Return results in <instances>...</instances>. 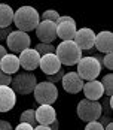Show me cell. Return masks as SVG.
I'll return each instance as SVG.
<instances>
[{"label": "cell", "mask_w": 113, "mask_h": 130, "mask_svg": "<svg viewBox=\"0 0 113 130\" xmlns=\"http://www.w3.org/2000/svg\"><path fill=\"white\" fill-rule=\"evenodd\" d=\"M40 23V15L31 6H21L13 12V24L19 31L30 33L31 30H36Z\"/></svg>", "instance_id": "obj_1"}, {"label": "cell", "mask_w": 113, "mask_h": 130, "mask_svg": "<svg viewBox=\"0 0 113 130\" xmlns=\"http://www.w3.org/2000/svg\"><path fill=\"white\" fill-rule=\"evenodd\" d=\"M55 55L58 57L61 66H75L83 57L80 48L73 40H63L58 46H55Z\"/></svg>", "instance_id": "obj_2"}, {"label": "cell", "mask_w": 113, "mask_h": 130, "mask_svg": "<svg viewBox=\"0 0 113 130\" xmlns=\"http://www.w3.org/2000/svg\"><path fill=\"white\" fill-rule=\"evenodd\" d=\"M101 69L103 67L98 63V60H95L92 55H86V57H82L79 63L76 64V73L82 78L83 82H88V81H94L97 79V76H100Z\"/></svg>", "instance_id": "obj_3"}, {"label": "cell", "mask_w": 113, "mask_h": 130, "mask_svg": "<svg viewBox=\"0 0 113 130\" xmlns=\"http://www.w3.org/2000/svg\"><path fill=\"white\" fill-rule=\"evenodd\" d=\"M36 85H37V78L31 72L16 73V76H13L12 82H11V88L13 90V93L21 94V96H27V94L33 93Z\"/></svg>", "instance_id": "obj_4"}, {"label": "cell", "mask_w": 113, "mask_h": 130, "mask_svg": "<svg viewBox=\"0 0 113 130\" xmlns=\"http://www.w3.org/2000/svg\"><path fill=\"white\" fill-rule=\"evenodd\" d=\"M33 94H34V100L39 105H54L58 99V88L48 81H43V82H37Z\"/></svg>", "instance_id": "obj_5"}, {"label": "cell", "mask_w": 113, "mask_h": 130, "mask_svg": "<svg viewBox=\"0 0 113 130\" xmlns=\"http://www.w3.org/2000/svg\"><path fill=\"white\" fill-rule=\"evenodd\" d=\"M77 117L80 118L82 121L85 123H91V121H97L98 118L103 115L101 114V105L100 102H95V100H80L77 103Z\"/></svg>", "instance_id": "obj_6"}, {"label": "cell", "mask_w": 113, "mask_h": 130, "mask_svg": "<svg viewBox=\"0 0 113 130\" xmlns=\"http://www.w3.org/2000/svg\"><path fill=\"white\" fill-rule=\"evenodd\" d=\"M30 43H31L30 35L19 30H12L6 39V45L12 52H22L24 50L30 48Z\"/></svg>", "instance_id": "obj_7"}, {"label": "cell", "mask_w": 113, "mask_h": 130, "mask_svg": "<svg viewBox=\"0 0 113 130\" xmlns=\"http://www.w3.org/2000/svg\"><path fill=\"white\" fill-rule=\"evenodd\" d=\"M36 36L40 43H52L57 39V24L52 21H40L36 27Z\"/></svg>", "instance_id": "obj_8"}, {"label": "cell", "mask_w": 113, "mask_h": 130, "mask_svg": "<svg viewBox=\"0 0 113 130\" xmlns=\"http://www.w3.org/2000/svg\"><path fill=\"white\" fill-rule=\"evenodd\" d=\"M18 60H19V66L24 69L25 72H33L34 69L39 67L40 55H39V52L34 48H27L22 52H19Z\"/></svg>", "instance_id": "obj_9"}, {"label": "cell", "mask_w": 113, "mask_h": 130, "mask_svg": "<svg viewBox=\"0 0 113 130\" xmlns=\"http://www.w3.org/2000/svg\"><path fill=\"white\" fill-rule=\"evenodd\" d=\"M73 42L80 48V51L83 50H91L94 48V42H95V31L92 28L88 27H83V28H79L76 31Z\"/></svg>", "instance_id": "obj_10"}, {"label": "cell", "mask_w": 113, "mask_h": 130, "mask_svg": "<svg viewBox=\"0 0 113 130\" xmlns=\"http://www.w3.org/2000/svg\"><path fill=\"white\" fill-rule=\"evenodd\" d=\"M61 82H63L64 91H67L69 94H77V93H80L82 88H83V84H85L82 81V78L76 72H67V73H64Z\"/></svg>", "instance_id": "obj_11"}, {"label": "cell", "mask_w": 113, "mask_h": 130, "mask_svg": "<svg viewBox=\"0 0 113 130\" xmlns=\"http://www.w3.org/2000/svg\"><path fill=\"white\" fill-rule=\"evenodd\" d=\"M39 67L45 75L51 76V75L57 73L58 70H61V63H60V60H58V57L55 54H46V55L40 57Z\"/></svg>", "instance_id": "obj_12"}, {"label": "cell", "mask_w": 113, "mask_h": 130, "mask_svg": "<svg viewBox=\"0 0 113 130\" xmlns=\"http://www.w3.org/2000/svg\"><path fill=\"white\" fill-rule=\"evenodd\" d=\"M83 94H85V99L86 100H95V102H100V99H103L104 96V90H103V85L98 79H94V81H88L83 84Z\"/></svg>", "instance_id": "obj_13"}, {"label": "cell", "mask_w": 113, "mask_h": 130, "mask_svg": "<svg viewBox=\"0 0 113 130\" xmlns=\"http://www.w3.org/2000/svg\"><path fill=\"white\" fill-rule=\"evenodd\" d=\"M16 103V94L8 85L0 87V112H9Z\"/></svg>", "instance_id": "obj_14"}, {"label": "cell", "mask_w": 113, "mask_h": 130, "mask_svg": "<svg viewBox=\"0 0 113 130\" xmlns=\"http://www.w3.org/2000/svg\"><path fill=\"white\" fill-rule=\"evenodd\" d=\"M34 112L37 124L42 126H49L54 120H57V112L52 105H39V108L34 109Z\"/></svg>", "instance_id": "obj_15"}, {"label": "cell", "mask_w": 113, "mask_h": 130, "mask_svg": "<svg viewBox=\"0 0 113 130\" xmlns=\"http://www.w3.org/2000/svg\"><path fill=\"white\" fill-rule=\"evenodd\" d=\"M94 46L100 52H104V54L113 52V35H112V31H100V33H95Z\"/></svg>", "instance_id": "obj_16"}, {"label": "cell", "mask_w": 113, "mask_h": 130, "mask_svg": "<svg viewBox=\"0 0 113 130\" xmlns=\"http://www.w3.org/2000/svg\"><path fill=\"white\" fill-rule=\"evenodd\" d=\"M76 31V21L70 20V21H58L57 23V38L61 40H73Z\"/></svg>", "instance_id": "obj_17"}, {"label": "cell", "mask_w": 113, "mask_h": 130, "mask_svg": "<svg viewBox=\"0 0 113 130\" xmlns=\"http://www.w3.org/2000/svg\"><path fill=\"white\" fill-rule=\"evenodd\" d=\"M19 67L21 66H19V60H18L16 54H5L3 58L0 60V70H3L5 73H8L11 76L18 72Z\"/></svg>", "instance_id": "obj_18"}, {"label": "cell", "mask_w": 113, "mask_h": 130, "mask_svg": "<svg viewBox=\"0 0 113 130\" xmlns=\"http://www.w3.org/2000/svg\"><path fill=\"white\" fill-rule=\"evenodd\" d=\"M13 11L12 8L6 3H0V28L11 27L13 23Z\"/></svg>", "instance_id": "obj_19"}, {"label": "cell", "mask_w": 113, "mask_h": 130, "mask_svg": "<svg viewBox=\"0 0 113 130\" xmlns=\"http://www.w3.org/2000/svg\"><path fill=\"white\" fill-rule=\"evenodd\" d=\"M100 82L103 85V90H104V96L106 97H112L113 96V75L109 73V75L103 76V79Z\"/></svg>", "instance_id": "obj_20"}, {"label": "cell", "mask_w": 113, "mask_h": 130, "mask_svg": "<svg viewBox=\"0 0 113 130\" xmlns=\"http://www.w3.org/2000/svg\"><path fill=\"white\" fill-rule=\"evenodd\" d=\"M19 121L30 124L31 127H36L37 126V121H36V112H34V109H27V111H24L21 114V117H19Z\"/></svg>", "instance_id": "obj_21"}, {"label": "cell", "mask_w": 113, "mask_h": 130, "mask_svg": "<svg viewBox=\"0 0 113 130\" xmlns=\"http://www.w3.org/2000/svg\"><path fill=\"white\" fill-rule=\"evenodd\" d=\"M34 50L39 52L40 57H42V55H46V54H55V46H54V43H40V42H39Z\"/></svg>", "instance_id": "obj_22"}, {"label": "cell", "mask_w": 113, "mask_h": 130, "mask_svg": "<svg viewBox=\"0 0 113 130\" xmlns=\"http://www.w3.org/2000/svg\"><path fill=\"white\" fill-rule=\"evenodd\" d=\"M101 105V114H104L106 117H110L112 114V108H113V96L112 97H106L103 99V103Z\"/></svg>", "instance_id": "obj_23"}, {"label": "cell", "mask_w": 113, "mask_h": 130, "mask_svg": "<svg viewBox=\"0 0 113 130\" xmlns=\"http://www.w3.org/2000/svg\"><path fill=\"white\" fill-rule=\"evenodd\" d=\"M60 17H61V15L57 12V11L48 9V11H45V12L42 13L40 21H52V23H55V24H57V21H58V18H60Z\"/></svg>", "instance_id": "obj_24"}, {"label": "cell", "mask_w": 113, "mask_h": 130, "mask_svg": "<svg viewBox=\"0 0 113 130\" xmlns=\"http://www.w3.org/2000/svg\"><path fill=\"white\" fill-rule=\"evenodd\" d=\"M101 64H104L106 69L112 70V69H113V52L104 54V57H103V60H101Z\"/></svg>", "instance_id": "obj_25"}, {"label": "cell", "mask_w": 113, "mask_h": 130, "mask_svg": "<svg viewBox=\"0 0 113 130\" xmlns=\"http://www.w3.org/2000/svg\"><path fill=\"white\" fill-rule=\"evenodd\" d=\"M63 76H64V70L61 69V70H58L57 73H54V75H51V76H46V78H48L46 81H48V82H51V84H54V85H55L57 82H60V81L63 79Z\"/></svg>", "instance_id": "obj_26"}, {"label": "cell", "mask_w": 113, "mask_h": 130, "mask_svg": "<svg viewBox=\"0 0 113 130\" xmlns=\"http://www.w3.org/2000/svg\"><path fill=\"white\" fill-rule=\"evenodd\" d=\"M11 82H12V76L8 75V73H5L3 70H0V87H2V85L11 87Z\"/></svg>", "instance_id": "obj_27"}, {"label": "cell", "mask_w": 113, "mask_h": 130, "mask_svg": "<svg viewBox=\"0 0 113 130\" xmlns=\"http://www.w3.org/2000/svg\"><path fill=\"white\" fill-rule=\"evenodd\" d=\"M85 130H104V127L100 124V121L97 120V121H91L88 123L86 126H85Z\"/></svg>", "instance_id": "obj_28"}, {"label": "cell", "mask_w": 113, "mask_h": 130, "mask_svg": "<svg viewBox=\"0 0 113 130\" xmlns=\"http://www.w3.org/2000/svg\"><path fill=\"white\" fill-rule=\"evenodd\" d=\"M11 31H12V28H11V27H6V28H0V42H3V40L8 39V36L11 35Z\"/></svg>", "instance_id": "obj_29"}, {"label": "cell", "mask_w": 113, "mask_h": 130, "mask_svg": "<svg viewBox=\"0 0 113 130\" xmlns=\"http://www.w3.org/2000/svg\"><path fill=\"white\" fill-rule=\"evenodd\" d=\"M0 130H13L12 124L6 120H0Z\"/></svg>", "instance_id": "obj_30"}, {"label": "cell", "mask_w": 113, "mask_h": 130, "mask_svg": "<svg viewBox=\"0 0 113 130\" xmlns=\"http://www.w3.org/2000/svg\"><path fill=\"white\" fill-rule=\"evenodd\" d=\"M15 130H34V127H31V126L27 124V123H19V124L15 127Z\"/></svg>", "instance_id": "obj_31"}, {"label": "cell", "mask_w": 113, "mask_h": 130, "mask_svg": "<svg viewBox=\"0 0 113 130\" xmlns=\"http://www.w3.org/2000/svg\"><path fill=\"white\" fill-rule=\"evenodd\" d=\"M48 127H49L51 130H58V129H60V124H58V120H54V121L51 123V124L48 126Z\"/></svg>", "instance_id": "obj_32"}, {"label": "cell", "mask_w": 113, "mask_h": 130, "mask_svg": "<svg viewBox=\"0 0 113 130\" xmlns=\"http://www.w3.org/2000/svg\"><path fill=\"white\" fill-rule=\"evenodd\" d=\"M34 130H51L48 126H42V124H37L36 127H34Z\"/></svg>", "instance_id": "obj_33"}, {"label": "cell", "mask_w": 113, "mask_h": 130, "mask_svg": "<svg viewBox=\"0 0 113 130\" xmlns=\"http://www.w3.org/2000/svg\"><path fill=\"white\" fill-rule=\"evenodd\" d=\"M5 54H8V52H6V48H5L3 45H0V60L3 58V55H5Z\"/></svg>", "instance_id": "obj_34"}, {"label": "cell", "mask_w": 113, "mask_h": 130, "mask_svg": "<svg viewBox=\"0 0 113 130\" xmlns=\"http://www.w3.org/2000/svg\"><path fill=\"white\" fill-rule=\"evenodd\" d=\"M104 130H113V123H109L107 126H104Z\"/></svg>", "instance_id": "obj_35"}]
</instances>
